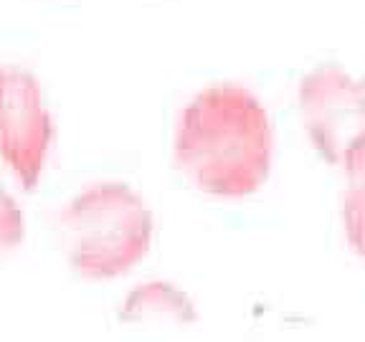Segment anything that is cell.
I'll return each instance as SVG.
<instances>
[{"label":"cell","mask_w":365,"mask_h":342,"mask_svg":"<svg viewBox=\"0 0 365 342\" xmlns=\"http://www.w3.org/2000/svg\"><path fill=\"white\" fill-rule=\"evenodd\" d=\"M272 152L267 109L239 84L198 91L180 112L173 140L178 170L216 198L257 193L272 170Z\"/></svg>","instance_id":"obj_1"},{"label":"cell","mask_w":365,"mask_h":342,"mask_svg":"<svg viewBox=\"0 0 365 342\" xmlns=\"http://www.w3.org/2000/svg\"><path fill=\"white\" fill-rule=\"evenodd\" d=\"M68 266L84 279H117L153 246L155 218L143 195L125 182H94L58 213Z\"/></svg>","instance_id":"obj_2"},{"label":"cell","mask_w":365,"mask_h":342,"mask_svg":"<svg viewBox=\"0 0 365 342\" xmlns=\"http://www.w3.org/2000/svg\"><path fill=\"white\" fill-rule=\"evenodd\" d=\"M53 145V120L31 71L0 66V157L23 190H36Z\"/></svg>","instance_id":"obj_3"},{"label":"cell","mask_w":365,"mask_h":342,"mask_svg":"<svg viewBox=\"0 0 365 342\" xmlns=\"http://www.w3.org/2000/svg\"><path fill=\"white\" fill-rule=\"evenodd\" d=\"M297 102L312 147L330 165H342L350 145L365 135V76L335 63L314 66L302 76Z\"/></svg>","instance_id":"obj_4"},{"label":"cell","mask_w":365,"mask_h":342,"mask_svg":"<svg viewBox=\"0 0 365 342\" xmlns=\"http://www.w3.org/2000/svg\"><path fill=\"white\" fill-rule=\"evenodd\" d=\"M120 322L143 332H175L198 322L193 299L170 281H145L125 296Z\"/></svg>","instance_id":"obj_5"},{"label":"cell","mask_w":365,"mask_h":342,"mask_svg":"<svg viewBox=\"0 0 365 342\" xmlns=\"http://www.w3.org/2000/svg\"><path fill=\"white\" fill-rule=\"evenodd\" d=\"M345 193H342V226L350 249L365 259V135H360L342 157Z\"/></svg>","instance_id":"obj_6"},{"label":"cell","mask_w":365,"mask_h":342,"mask_svg":"<svg viewBox=\"0 0 365 342\" xmlns=\"http://www.w3.org/2000/svg\"><path fill=\"white\" fill-rule=\"evenodd\" d=\"M26 241V216L11 193L0 185V249H16Z\"/></svg>","instance_id":"obj_7"}]
</instances>
